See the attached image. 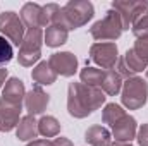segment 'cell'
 <instances>
[{
	"label": "cell",
	"mask_w": 148,
	"mask_h": 146,
	"mask_svg": "<svg viewBox=\"0 0 148 146\" xmlns=\"http://www.w3.org/2000/svg\"><path fill=\"white\" fill-rule=\"evenodd\" d=\"M105 93L100 88H90L83 83H71L67 89V110L73 117L83 119L102 107Z\"/></svg>",
	"instance_id": "6da1fadb"
},
{
	"label": "cell",
	"mask_w": 148,
	"mask_h": 146,
	"mask_svg": "<svg viewBox=\"0 0 148 146\" xmlns=\"http://www.w3.org/2000/svg\"><path fill=\"white\" fill-rule=\"evenodd\" d=\"M95 14V9L86 0H71L64 7H60V14L55 21V24L64 26L67 31L77 29L84 26Z\"/></svg>",
	"instance_id": "7a4b0ae2"
},
{
	"label": "cell",
	"mask_w": 148,
	"mask_h": 146,
	"mask_svg": "<svg viewBox=\"0 0 148 146\" xmlns=\"http://www.w3.org/2000/svg\"><path fill=\"white\" fill-rule=\"evenodd\" d=\"M121 100L129 110L141 108L148 100V84L141 77H129L122 86Z\"/></svg>",
	"instance_id": "3957f363"
},
{
	"label": "cell",
	"mask_w": 148,
	"mask_h": 146,
	"mask_svg": "<svg viewBox=\"0 0 148 146\" xmlns=\"http://www.w3.org/2000/svg\"><path fill=\"white\" fill-rule=\"evenodd\" d=\"M122 29L124 28H122L121 16L114 9H110L102 21H98V23L93 24V28L90 29V33H91V36L95 38V40H98V41L103 43L107 40H117V38L121 36Z\"/></svg>",
	"instance_id": "277c9868"
},
{
	"label": "cell",
	"mask_w": 148,
	"mask_h": 146,
	"mask_svg": "<svg viewBox=\"0 0 148 146\" xmlns=\"http://www.w3.org/2000/svg\"><path fill=\"white\" fill-rule=\"evenodd\" d=\"M41 29H28L19 46V64L29 67L41 55Z\"/></svg>",
	"instance_id": "5b68a950"
},
{
	"label": "cell",
	"mask_w": 148,
	"mask_h": 146,
	"mask_svg": "<svg viewBox=\"0 0 148 146\" xmlns=\"http://www.w3.org/2000/svg\"><path fill=\"white\" fill-rule=\"evenodd\" d=\"M0 33H3V38L12 41L16 46H21L24 35H26L21 17L16 12H10V10L0 14Z\"/></svg>",
	"instance_id": "8992f818"
},
{
	"label": "cell",
	"mask_w": 148,
	"mask_h": 146,
	"mask_svg": "<svg viewBox=\"0 0 148 146\" xmlns=\"http://www.w3.org/2000/svg\"><path fill=\"white\" fill-rule=\"evenodd\" d=\"M90 59L98 64L103 71H114L119 55H117V45L112 41H103V43H95L90 48Z\"/></svg>",
	"instance_id": "52a82bcc"
},
{
	"label": "cell",
	"mask_w": 148,
	"mask_h": 146,
	"mask_svg": "<svg viewBox=\"0 0 148 146\" xmlns=\"http://www.w3.org/2000/svg\"><path fill=\"white\" fill-rule=\"evenodd\" d=\"M112 9L121 16L122 21V28L129 29V26H133V23L138 19L140 14H143L145 10H148V2H114Z\"/></svg>",
	"instance_id": "ba28073f"
},
{
	"label": "cell",
	"mask_w": 148,
	"mask_h": 146,
	"mask_svg": "<svg viewBox=\"0 0 148 146\" xmlns=\"http://www.w3.org/2000/svg\"><path fill=\"white\" fill-rule=\"evenodd\" d=\"M50 67L55 71V74L59 76H74V72L77 71V59L76 55H73L71 52H60V53H53L48 59Z\"/></svg>",
	"instance_id": "9c48e42d"
},
{
	"label": "cell",
	"mask_w": 148,
	"mask_h": 146,
	"mask_svg": "<svg viewBox=\"0 0 148 146\" xmlns=\"http://www.w3.org/2000/svg\"><path fill=\"white\" fill-rule=\"evenodd\" d=\"M21 107L23 103H14L0 98V131H12L19 124Z\"/></svg>",
	"instance_id": "30bf717a"
},
{
	"label": "cell",
	"mask_w": 148,
	"mask_h": 146,
	"mask_svg": "<svg viewBox=\"0 0 148 146\" xmlns=\"http://www.w3.org/2000/svg\"><path fill=\"white\" fill-rule=\"evenodd\" d=\"M112 134L115 138V143H131L136 138V120L126 113L112 126Z\"/></svg>",
	"instance_id": "8fae6325"
},
{
	"label": "cell",
	"mask_w": 148,
	"mask_h": 146,
	"mask_svg": "<svg viewBox=\"0 0 148 146\" xmlns=\"http://www.w3.org/2000/svg\"><path fill=\"white\" fill-rule=\"evenodd\" d=\"M50 98L48 95L40 88V86H35L26 96H24V105H26V110H28V115H38V113H43V110L47 108Z\"/></svg>",
	"instance_id": "7c38bea8"
},
{
	"label": "cell",
	"mask_w": 148,
	"mask_h": 146,
	"mask_svg": "<svg viewBox=\"0 0 148 146\" xmlns=\"http://www.w3.org/2000/svg\"><path fill=\"white\" fill-rule=\"evenodd\" d=\"M21 21L28 29L43 28V7L38 3H24L21 9Z\"/></svg>",
	"instance_id": "4fadbf2b"
},
{
	"label": "cell",
	"mask_w": 148,
	"mask_h": 146,
	"mask_svg": "<svg viewBox=\"0 0 148 146\" xmlns=\"http://www.w3.org/2000/svg\"><path fill=\"white\" fill-rule=\"evenodd\" d=\"M31 77H33V81L36 83V86H45V84L48 86V84H53V83H55L57 74H55V71L50 67V64L45 60V62H40L36 67L33 69Z\"/></svg>",
	"instance_id": "5bb4252c"
},
{
	"label": "cell",
	"mask_w": 148,
	"mask_h": 146,
	"mask_svg": "<svg viewBox=\"0 0 148 146\" xmlns=\"http://www.w3.org/2000/svg\"><path fill=\"white\" fill-rule=\"evenodd\" d=\"M16 136H17V139H21V141H28V139L36 138L38 136V122L35 120L33 115H26V117H23V119L19 120Z\"/></svg>",
	"instance_id": "9a60e30c"
},
{
	"label": "cell",
	"mask_w": 148,
	"mask_h": 146,
	"mask_svg": "<svg viewBox=\"0 0 148 146\" xmlns=\"http://www.w3.org/2000/svg\"><path fill=\"white\" fill-rule=\"evenodd\" d=\"M84 139L91 146H110V132L102 126H93L86 131Z\"/></svg>",
	"instance_id": "2e32d148"
},
{
	"label": "cell",
	"mask_w": 148,
	"mask_h": 146,
	"mask_svg": "<svg viewBox=\"0 0 148 146\" xmlns=\"http://www.w3.org/2000/svg\"><path fill=\"white\" fill-rule=\"evenodd\" d=\"M67 29L64 28V26H59V24H52V26H48L47 28V31H45V43H47V46H52V48H55V46H60V45H64L66 41H67Z\"/></svg>",
	"instance_id": "e0dca14e"
},
{
	"label": "cell",
	"mask_w": 148,
	"mask_h": 146,
	"mask_svg": "<svg viewBox=\"0 0 148 146\" xmlns=\"http://www.w3.org/2000/svg\"><path fill=\"white\" fill-rule=\"evenodd\" d=\"M122 88V77L119 76L117 71H105L103 74V81L100 89L107 95H117Z\"/></svg>",
	"instance_id": "ac0fdd59"
},
{
	"label": "cell",
	"mask_w": 148,
	"mask_h": 146,
	"mask_svg": "<svg viewBox=\"0 0 148 146\" xmlns=\"http://www.w3.org/2000/svg\"><path fill=\"white\" fill-rule=\"evenodd\" d=\"M60 132V124L55 117L47 115L38 122V134L45 136V138H53Z\"/></svg>",
	"instance_id": "d6986e66"
},
{
	"label": "cell",
	"mask_w": 148,
	"mask_h": 146,
	"mask_svg": "<svg viewBox=\"0 0 148 146\" xmlns=\"http://www.w3.org/2000/svg\"><path fill=\"white\" fill-rule=\"evenodd\" d=\"M103 74H105V71H102V69L86 67L81 71V83L90 88H100L102 81H103Z\"/></svg>",
	"instance_id": "ffe728a7"
},
{
	"label": "cell",
	"mask_w": 148,
	"mask_h": 146,
	"mask_svg": "<svg viewBox=\"0 0 148 146\" xmlns=\"http://www.w3.org/2000/svg\"><path fill=\"white\" fill-rule=\"evenodd\" d=\"M126 115V112L121 108L119 105H115V103H109L105 108H103V113H102V119H103V122L105 124H109V126H114L119 119H122Z\"/></svg>",
	"instance_id": "44dd1931"
},
{
	"label": "cell",
	"mask_w": 148,
	"mask_h": 146,
	"mask_svg": "<svg viewBox=\"0 0 148 146\" xmlns=\"http://www.w3.org/2000/svg\"><path fill=\"white\" fill-rule=\"evenodd\" d=\"M133 33L138 40H148V10L140 14L133 23Z\"/></svg>",
	"instance_id": "7402d4cb"
},
{
	"label": "cell",
	"mask_w": 148,
	"mask_h": 146,
	"mask_svg": "<svg viewBox=\"0 0 148 146\" xmlns=\"http://www.w3.org/2000/svg\"><path fill=\"white\" fill-rule=\"evenodd\" d=\"M12 55H14V50H12V45L9 43V40L3 36H0V65L7 64L12 60Z\"/></svg>",
	"instance_id": "603a6c76"
},
{
	"label": "cell",
	"mask_w": 148,
	"mask_h": 146,
	"mask_svg": "<svg viewBox=\"0 0 148 146\" xmlns=\"http://www.w3.org/2000/svg\"><path fill=\"white\" fill-rule=\"evenodd\" d=\"M133 50H134L143 60H147L148 62V40H138V41L134 43Z\"/></svg>",
	"instance_id": "cb8c5ba5"
},
{
	"label": "cell",
	"mask_w": 148,
	"mask_h": 146,
	"mask_svg": "<svg viewBox=\"0 0 148 146\" xmlns=\"http://www.w3.org/2000/svg\"><path fill=\"white\" fill-rule=\"evenodd\" d=\"M140 146H148V124H143L141 129L138 131V136H136Z\"/></svg>",
	"instance_id": "d4e9b609"
},
{
	"label": "cell",
	"mask_w": 148,
	"mask_h": 146,
	"mask_svg": "<svg viewBox=\"0 0 148 146\" xmlns=\"http://www.w3.org/2000/svg\"><path fill=\"white\" fill-rule=\"evenodd\" d=\"M52 145L53 146H73V143L67 138H57L55 141H52Z\"/></svg>",
	"instance_id": "484cf974"
},
{
	"label": "cell",
	"mask_w": 148,
	"mask_h": 146,
	"mask_svg": "<svg viewBox=\"0 0 148 146\" xmlns=\"http://www.w3.org/2000/svg\"><path fill=\"white\" fill-rule=\"evenodd\" d=\"M26 146H53V145L48 139H35L33 143H29V145H26Z\"/></svg>",
	"instance_id": "4316f807"
},
{
	"label": "cell",
	"mask_w": 148,
	"mask_h": 146,
	"mask_svg": "<svg viewBox=\"0 0 148 146\" xmlns=\"http://www.w3.org/2000/svg\"><path fill=\"white\" fill-rule=\"evenodd\" d=\"M5 77H7V69H0V89L5 86Z\"/></svg>",
	"instance_id": "83f0119b"
},
{
	"label": "cell",
	"mask_w": 148,
	"mask_h": 146,
	"mask_svg": "<svg viewBox=\"0 0 148 146\" xmlns=\"http://www.w3.org/2000/svg\"><path fill=\"white\" fill-rule=\"evenodd\" d=\"M110 146H131L129 143H114V145H110Z\"/></svg>",
	"instance_id": "f1b7e54d"
},
{
	"label": "cell",
	"mask_w": 148,
	"mask_h": 146,
	"mask_svg": "<svg viewBox=\"0 0 148 146\" xmlns=\"http://www.w3.org/2000/svg\"><path fill=\"white\" fill-rule=\"evenodd\" d=\"M147 77H148V69H147Z\"/></svg>",
	"instance_id": "f546056e"
}]
</instances>
